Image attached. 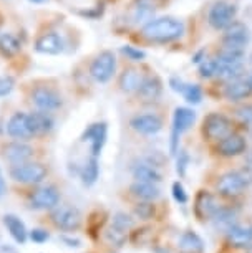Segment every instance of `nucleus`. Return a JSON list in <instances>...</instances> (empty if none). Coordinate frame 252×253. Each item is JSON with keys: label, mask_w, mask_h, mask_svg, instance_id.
Instances as JSON below:
<instances>
[{"label": "nucleus", "mask_w": 252, "mask_h": 253, "mask_svg": "<svg viewBox=\"0 0 252 253\" xmlns=\"http://www.w3.org/2000/svg\"><path fill=\"white\" fill-rule=\"evenodd\" d=\"M111 225H115L118 228H121V230H130L133 227V218L128 215V213H123V212H118L115 217H113V223Z\"/></svg>", "instance_id": "34"}, {"label": "nucleus", "mask_w": 252, "mask_h": 253, "mask_svg": "<svg viewBox=\"0 0 252 253\" xmlns=\"http://www.w3.org/2000/svg\"><path fill=\"white\" fill-rule=\"evenodd\" d=\"M219 209H221L219 200H217V197L212 192H209L207 189H199L196 195H194L193 212L194 217L198 218V222L204 223L212 220Z\"/></svg>", "instance_id": "6"}, {"label": "nucleus", "mask_w": 252, "mask_h": 253, "mask_svg": "<svg viewBox=\"0 0 252 253\" xmlns=\"http://www.w3.org/2000/svg\"><path fill=\"white\" fill-rule=\"evenodd\" d=\"M141 37L153 43H168L178 40L184 33V23L174 17L154 18L141 28Z\"/></svg>", "instance_id": "1"}, {"label": "nucleus", "mask_w": 252, "mask_h": 253, "mask_svg": "<svg viewBox=\"0 0 252 253\" xmlns=\"http://www.w3.org/2000/svg\"><path fill=\"white\" fill-rule=\"evenodd\" d=\"M33 3H42V2H47V0H30Z\"/></svg>", "instance_id": "44"}, {"label": "nucleus", "mask_w": 252, "mask_h": 253, "mask_svg": "<svg viewBox=\"0 0 252 253\" xmlns=\"http://www.w3.org/2000/svg\"><path fill=\"white\" fill-rule=\"evenodd\" d=\"M217 73V60L211 56V58H204L199 65V76L204 80H211Z\"/></svg>", "instance_id": "32"}, {"label": "nucleus", "mask_w": 252, "mask_h": 253, "mask_svg": "<svg viewBox=\"0 0 252 253\" xmlns=\"http://www.w3.org/2000/svg\"><path fill=\"white\" fill-rule=\"evenodd\" d=\"M247 253H252V245H251L249 248H247Z\"/></svg>", "instance_id": "46"}, {"label": "nucleus", "mask_w": 252, "mask_h": 253, "mask_svg": "<svg viewBox=\"0 0 252 253\" xmlns=\"http://www.w3.org/2000/svg\"><path fill=\"white\" fill-rule=\"evenodd\" d=\"M47 175L49 169L40 162H22L10 167V177L20 184H40Z\"/></svg>", "instance_id": "8"}, {"label": "nucleus", "mask_w": 252, "mask_h": 253, "mask_svg": "<svg viewBox=\"0 0 252 253\" xmlns=\"http://www.w3.org/2000/svg\"><path fill=\"white\" fill-rule=\"evenodd\" d=\"M63 242L70 243V247H78L80 245V240H71V238H66V237H63Z\"/></svg>", "instance_id": "43"}, {"label": "nucleus", "mask_w": 252, "mask_h": 253, "mask_svg": "<svg viewBox=\"0 0 252 253\" xmlns=\"http://www.w3.org/2000/svg\"><path fill=\"white\" fill-rule=\"evenodd\" d=\"M212 149L219 157L232 159V157L244 154L247 149V141L244 136L239 134V132H231V134L226 136L224 139L217 141Z\"/></svg>", "instance_id": "10"}, {"label": "nucleus", "mask_w": 252, "mask_h": 253, "mask_svg": "<svg viewBox=\"0 0 252 253\" xmlns=\"http://www.w3.org/2000/svg\"><path fill=\"white\" fill-rule=\"evenodd\" d=\"M35 50L45 55H58L63 50V42L56 33H44L35 42Z\"/></svg>", "instance_id": "20"}, {"label": "nucleus", "mask_w": 252, "mask_h": 253, "mask_svg": "<svg viewBox=\"0 0 252 253\" xmlns=\"http://www.w3.org/2000/svg\"><path fill=\"white\" fill-rule=\"evenodd\" d=\"M226 240L234 248H249L252 245V235L249 228H244L237 223L226 232Z\"/></svg>", "instance_id": "23"}, {"label": "nucleus", "mask_w": 252, "mask_h": 253, "mask_svg": "<svg viewBox=\"0 0 252 253\" xmlns=\"http://www.w3.org/2000/svg\"><path fill=\"white\" fill-rule=\"evenodd\" d=\"M130 194L131 197H135L136 200H148V202H153L159 197V189L158 185L153 182H141V180H136L130 185Z\"/></svg>", "instance_id": "22"}, {"label": "nucleus", "mask_w": 252, "mask_h": 253, "mask_svg": "<svg viewBox=\"0 0 252 253\" xmlns=\"http://www.w3.org/2000/svg\"><path fill=\"white\" fill-rule=\"evenodd\" d=\"M231 132H234V123L229 116L222 113H209L204 116L201 124V134L204 141L216 144L217 141L224 139Z\"/></svg>", "instance_id": "3"}, {"label": "nucleus", "mask_w": 252, "mask_h": 253, "mask_svg": "<svg viewBox=\"0 0 252 253\" xmlns=\"http://www.w3.org/2000/svg\"><path fill=\"white\" fill-rule=\"evenodd\" d=\"M135 215L141 220H151L156 213V207L153 202H148V200H138V204L135 205Z\"/></svg>", "instance_id": "31"}, {"label": "nucleus", "mask_w": 252, "mask_h": 253, "mask_svg": "<svg viewBox=\"0 0 252 253\" xmlns=\"http://www.w3.org/2000/svg\"><path fill=\"white\" fill-rule=\"evenodd\" d=\"M141 103H154L163 94V81L158 75H148L143 80L140 89L135 93Z\"/></svg>", "instance_id": "15"}, {"label": "nucleus", "mask_w": 252, "mask_h": 253, "mask_svg": "<svg viewBox=\"0 0 252 253\" xmlns=\"http://www.w3.org/2000/svg\"><path fill=\"white\" fill-rule=\"evenodd\" d=\"M121 53L126 55L128 60H133V61H143L146 58V53L143 50H138L135 46H130V45H125L121 48Z\"/></svg>", "instance_id": "35"}, {"label": "nucleus", "mask_w": 252, "mask_h": 253, "mask_svg": "<svg viewBox=\"0 0 252 253\" xmlns=\"http://www.w3.org/2000/svg\"><path fill=\"white\" fill-rule=\"evenodd\" d=\"M3 225L7 227V230L10 232L12 238L17 243L23 245V243L27 242L28 232H27V228H25V223H23L17 215H13V213H7V215L3 217Z\"/></svg>", "instance_id": "25"}, {"label": "nucleus", "mask_w": 252, "mask_h": 253, "mask_svg": "<svg viewBox=\"0 0 252 253\" xmlns=\"http://www.w3.org/2000/svg\"><path fill=\"white\" fill-rule=\"evenodd\" d=\"M130 127L133 131H136L138 134L153 136V134H158V132L163 129V119L154 113L138 114V116L131 118Z\"/></svg>", "instance_id": "13"}, {"label": "nucleus", "mask_w": 252, "mask_h": 253, "mask_svg": "<svg viewBox=\"0 0 252 253\" xmlns=\"http://www.w3.org/2000/svg\"><path fill=\"white\" fill-rule=\"evenodd\" d=\"M60 202V192L53 185H47L30 194V205L33 209H53Z\"/></svg>", "instance_id": "17"}, {"label": "nucleus", "mask_w": 252, "mask_h": 253, "mask_svg": "<svg viewBox=\"0 0 252 253\" xmlns=\"http://www.w3.org/2000/svg\"><path fill=\"white\" fill-rule=\"evenodd\" d=\"M236 18H237L236 3L227 2V0H217V2H214L207 12V23L216 32H222Z\"/></svg>", "instance_id": "4"}, {"label": "nucleus", "mask_w": 252, "mask_h": 253, "mask_svg": "<svg viewBox=\"0 0 252 253\" xmlns=\"http://www.w3.org/2000/svg\"><path fill=\"white\" fill-rule=\"evenodd\" d=\"M98 174H100L98 159H97V156H92L90 159L85 161L82 170H80V177H82L83 184L87 185V187H90V185H93L95 182H97Z\"/></svg>", "instance_id": "28"}, {"label": "nucleus", "mask_w": 252, "mask_h": 253, "mask_svg": "<svg viewBox=\"0 0 252 253\" xmlns=\"http://www.w3.org/2000/svg\"><path fill=\"white\" fill-rule=\"evenodd\" d=\"M83 142H92V156H97L101 152L104 142H106V123H95L83 132Z\"/></svg>", "instance_id": "19"}, {"label": "nucleus", "mask_w": 252, "mask_h": 253, "mask_svg": "<svg viewBox=\"0 0 252 253\" xmlns=\"http://www.w3.org/2000/svg\"><path fill=\"white\" fill-rule=\"evenodd\" d=\"M247 81H249V83H251V86H252V73H251L249 76H247Z\"/></svg>", "instance_id": "45"}, {"label": "nucleus", "mask_w": 252, "mask_h": 253, "mask_svg": "<svg viewBox=\"0 0 252 253\" xmlns=\"http://www.w3.org/2000/svg\"><path fill=\"white\" fill-rule=\"evenodd\" d=\"M173 197L178 204H188V194H186V190H184L181 182L173 184Z\"/></svg>", "instance_id": "36"}, {"label": "nucleus", "mask_w": 252, "mask_h": 253, "mask_svg": "<svg viewBox=\"0 0 252 253\" xmlns=\"http://www.w3.org/2000/svg\"><path fill=\"white\" fill-rule=\"evenodd\" d=\"M221 96L227 99L229 103H242L252 96V86L247 81V78H237L232 81H226L222 83Z\"/></svg>", "instance_id": "12"}, {"label": "nucleus", "mask_w": 252, "mask_h": 253, "mask_svg": "<svg viewBox=\"0 0 252 253\" xmlns=\"http://www.w3.org/2000/svg\"><path fill=\"white\" fill-rule=\"evenodd\" d=\"M196 121V113L189 108H176L174 118H173V131L183 134L184 131H188Z\"/></svg>", "instance_id": "27"}, {"label": "nucleus", "mask_w": 252, "mask_h": 253, "mask_svg": "<svg viewBox=\"0 0 252 253\" xmlns=\"http://www.w3.org/2000/svg\"><path fill=\"white\" fill-rule=\"evenodd\" d=\"M188 162H189V156H188V152L181 151V152H179V157H178V167H176V170H178V174L181 175V177H183L184 174H186Z\"/></svg>", "instance_id": "40"}, {"label": "nucleus", "mask_w": 252, "mask_h": 253, "mask_svg": "<svg viewBox=\"0 0 252 253\" xmlns=\"http://www.w3.org/2000/svg\"><path fill=\"white\" fill-rule=\"evenodd\" d=\"M171 86H173V89L174 91H179V93H183V89H184V86L186 84L183 83V81H178L176 78H171Z\"/></svg>", "instance_id": "41"}, {"label": "nucleus", "mask_w": 252, "mask_h": 253, "mask_svg": "<svg viewBox=\"0 0 252 253\" xmlns=\"http://www.w3.org/2000/svg\"><path fill=\"white\" fill-rule=\"evenodd\" d=\"M181 94L184 96V99H186L188 103H191V104L201 103V99H202V89H201L199 84H186Z\"/></svg>", "instance_id": "33"}, {"label": "nucleus", "mask_w": 252, "mask_h": 253, "mask_svg": "<svg viewBox=\"0 0 252 253\" xmlns=\"http://www.w3.org/2000/svg\"><path fill=\"white\" fill-rule=\"evenodd\" d=\"M50 222L58 230L75 232L82 227V212L73 205H60L51 210Z\"/></svg>", "instance_id": "7"}, {"label": "nucleus", "mask_w": 252, "mask_h": 253, "mask_svg": "<svg viewBox=\"0 0 252 253\" xmlns=\"http://www.w3.org/2000/svg\"><path fill=\"white\" fill-rule=\"evenodd\" d=\"M103 237H104V240H106L108 245L120 248V247L125 245L126 240H128V232L121 230V228H118L115 225H110L106 230H104Z\"/></svg>", "instance_id": "29"}, {"label": "nucleus", "mask_w": 252, "mask_h": 253, "mask_svg": "<svg viewBox=\"0 0 252 253\" xmlns=\"http://www.w3.org/2000/svg\"><path fill=\"white\" fill-rule=\"evenodd\" d=\"M249 65H251V68H252V56H251V58H249Z\"/></svg>", "instance_id": "47"}, {"label": "nucleus", "mask_w": 252, "mask_h": 253, "mask_svg": "<svg viewBox=\"0 0 252 253\" xmlns=\"http://www.w3.org/2000/svg\"><path fill=\"white\" fill-rule=\"evenodd\" d=\"M116 71V56L110 50H103L90 65V76L98 83H108Z\"/></svg>", "instance_id": "9"}, {"label": "nucleus", "mask_w": 252, "mask_h": 253, "mask_svg": "<svg viewBox=\"0 0 252 253\" xmlns=\"http://www.w3.org/2000/svg\"><path fill=\"white\" fill-rule=\"evenodd\" d=\"M35 154V149L32 146L25 144V142L15 141V142H7L2 147V156L3 159L10 162L12 166L22 164V162H28Z\"/></svg>", "instance_id": "14"}, {"label": "nucleus", "mask_w": 252, "mask_h": 253, "mask_svg": "<svg viewBox=\"0 0 252 253\" xmlns=\"http://www.w3.org/2000/svg\"><path fill=\"white\" fill-rule=\"evenodd\" d=\"M30 99L40 111H45V113L56 111V109H60L61 104H63L61 96L50 86H35L30 93Z\"/></svg>", "instance_id": "11"}, {"label": "nucleus", "mask_w": 252, "mask_h": 253, "mask_svg": "<svg viewBox=\"0 0 252 253\" xmlns=\"http://www.w3.org/2000/svg\"><path fill=\"white\" fill-rule=\"evenodd\" d=\"M249 232H251V235H252V225L249 227Z\"/></svg>", "instance_id": "48"}, {"label": "nucleus", "mask_w": 252, "mask_h": 253, "mask_svg": "<svg viewBox=\"0 0 252 253\" xmlns=\"http://www.w3.org/2000/svg\"><path fill=\"white\" fill-rule=\"evenodd\" d=\"M252 182V177L246 170H229L222 174L216 182V192L226 200H236L246 192L247 185Z\"/></svg>", "instance_id": "2"}, {"label": "nucleus", "mask_w": 252, "mask_h": 253, "mask_svg": "<svg viewBox=\"0 0 252 253\" xmlns=\"http://www.w3.org/2000/svg\"><path fill=\"white\" fill-rule=\"evenodd\" d=\"M28 119H30V127L33 131V136L47 134V132L53 129V119L45 111H37L28 114Z\"/></svg>", "instance_id": "24"}, {"label": "nucleus", "mask_w": 252, "mask_h": 253, "mask_svg": "<svg viewBox=\"0 0 252 253\" xmlns=\"http://www.w3.org/2000/svg\"><path fill=\"white\" fill-rule=\"evenodd\" d=\"M7 134L18 141H27L33 137V131L30 127V119L25 113H15L7 123Z\"/></svg>", "instance_id": "16"}, {"label": "nucleus", "mask_w": 252, "mask_h": 253, "mask_svg": "<svg viewBox=\"0 0 252 253\" xmlns=\"http://www.w3.org/2000/svg\"><path fill=\"white\" fill-rule=\"evenodd\" d=\"M20 51V43L12 33H2L0 35V53L3 56H15Z\"/></svg>", "instance_id": "30"}, {"label": "nucleus", "mask_w": 252, "mask_h": 253, "mask_svg": "<svg viewBox=\"0 0 252 253\" xmlns=\"http://www.w3.org/2000/svg\"><path fill=\"white\" fill-rule=\"evenodd\" d=\"M15 86V81L10 76H0V96H7Z\"/></svg>", "instance_id": "38"}, {"label": "nucleus", "mask_w": 252, "mask_h": 253, "mask_svg": "<svg viewBox=\"0 0 252 253\" xmlns=\"http://www.w3.org/2000/svg\"><path fill=\"white\" fill-rule=\"evenodd\" d=\"M234 114L242 123H251L252 121V106L251 104H241V106L236 109Z\"/></svg>", "instance_id": "37"}, {"label": "nucleus", "mask_w": 252, "mask_h": 253, "mask_svg": "<svg viewBox=\"0 0 252 253\" xmlns=\"http://www.w3.org/2000/svg\"><path fill=\"white\" fill-rule=\"evenodd\" d=\"M143 80H145V75H143L141 70L135 68V66H128L121 71L120 78H118V86L123 93L135 94L140 89Z\"/></svg>", "instance_id": "18"}, {"label": "nucleus", "mask_w": 252, "mask_h": 253, "mask_svg": "<svg viewBox=\"0 0 252 253\" xmlns=\"http://www.w3.org/2000/svg\"><path fill=\"white\" fill-rule=\"evenodd\" d=\"M178 253H204V242L196 232L186 230L178 240Z\"/></svg>", "instance_id": "21"}, {"label": "nucleus", "mask_w": 252, "mask_h": 253, "mask_svg": "<svg viewBox=\"0 0 252 253\" xmlns=\"http://www.w3.org/2000/svg\"><path fill=\"white\" fill-rule=\"evenodd\" d=\"M5 192V180H3V175H2V170H0V195Z\"/></svg>", "instance_id": "42"}, {"label": "nucleus", "mask_w": 252, "mask_h": 253, "mask_svg": "<svg viewBox=\"0 0 252 253\" xmlns=\"http://www.w3.org/2000/svg\"><path fill=\"white\" fill-rule=\"evenodd\" d=\"M49 232L44 230V228H35V230L30 232V240L35 243H45L49 240Z\"/></svg>", "instance_id": "39"}, {"label": "nucleus", "mask_w": 252, "mask_h": 253, "mask_svg": "<svg viewBox=\"0 0 252 253\" xmlns=\"http://www.w3.org/2000/svg\"><path fill=\"white\" fill-rule=\"evenodd\" d=\"M251 40V33L246 23L239 22L236 18L229 27H226L222 30V37L219 40L221 48L227 50H237V51H246V45Z\"/></svg>", "instance_id": "5"}, {"label": "nucleus", "mask_w": 252, "mask_h": 253, "mask_svg": "<svg viewBox=\"0 0 252 253\" xmlns=\"http://www.w3.org/2000/svg\"><path fill=\"white\" fill-rule=\"evenodd\" d=\"M133 177L136 180H141V182H153V184H158L163 179L159 170L156 169V166L150 164V162H140V164L133 166Z\"/></svg>", "instance_id": "26"}]
</instances>
